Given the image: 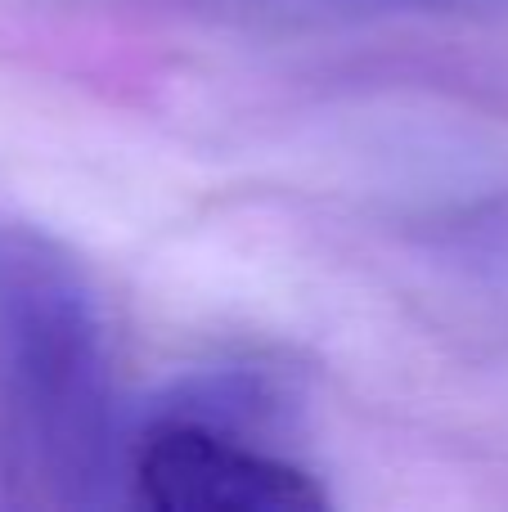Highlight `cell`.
<instances>
[{"label":"cell","instance_id":"cell-1","mask_svg":"<svg viewBox=\"0 0 508 512\" xmlns=\"http://www.w3.org/2000/svg\"><path fill=\"white\" fill-rule=\"evenodd\" d=\"M126 450L86 270L45 230L0 221V504L95 512L126 486Z\"/></svg>","mask_w":508,"mask_h":512},{"label":"cell","instance_id":"cell-2","mask_svg":"<svg viewBox=\"0 0 508 512\" xmlns=\"http://www.w3.org/2000/svg\"><path fill=\"white\" fill-rule=\"evenodd\" d=\"M131 499L153 512H324L311 468L270 450L261 432L158 400L126 450Z\"/></svg>","mask_w":508,"mask_h":512}]
</instances>
